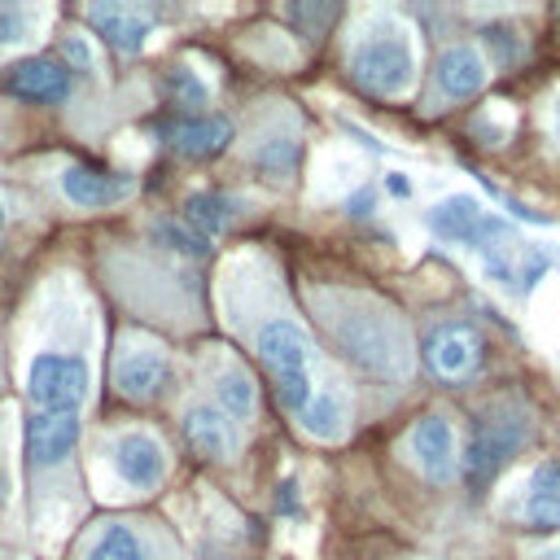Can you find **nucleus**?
I'll list each match as a JSON object with an SVG mask.
<instances>
[{
    "instance_id": "nucleus-22",
    "label": "nucleus",
    "mask_w": 560,
    "mask_h": 560,
    "mask_svg": "<svg viewBox=\"0 0 560 560\" xmlns=\"http://www.w3.org/2000/svg\"><path fill=\"white\" fill-rule=\"evenodd\" d=\"M249 162L267 175V179H289L302 162V140L293 131H267L258 136V144L249 149Z\"/></svg>"
},
{
    "instance_id": "nucleus-19",
    "label": "nucleus",
    "mask_w": 560,
    "mask_h": 560,
    "mask_svg": "<svg viewBox=\"0 0 560 560\" xmlns=\"http://www.w3.org/2000/svg\"><path fill=\"white\" fill-rule=\"evenodd\" d=\"M79 560H149V547H144V538H140L136 525H127V521H101L88 534Z\"/></svg>"
},
{
    "instance_id": "nucleus-10",
    "label": "nucleus",
    "mask_w": 560,
    "mask_h": 560,
    "mask_svg": "<svg viewBox=\"0 0 560 560\" xmlns=\"http://www.w3.org/2000/svg\"><path fill=\"white\" fill-rule=\"evenodd\" d=\"M109 459H114L118 481L131 486V490H140V494H144V490H158V486L166 481V468H171L166 446H162L153 433H144V429H127V433H118Z\"/></svg>"
},
{
    "instance_id": "nucleus-30",
    "label": "nucleus",
    "mask_w": 560,
    "mask_h": 560,
    "mask_svg": "<svg viewBox=\"0 0 560 560\" xmlns=\"http://www.w3.org/2000/svg\"><path fill=\"white\" fill-rule=\"evenodd\" d=\"M551 131H556V140H560V101H556V109H551Z\"/></svg>"
},
{
    "instance_id": "nucleus-16",
    "label": "nucleus",
    "mask_w": 560,
    "mask_h": 560,
    "mask_svg": "<svg viewBox=\"0 0 560 560\" xmlns=\"http://www.w3.org/2000/svg\"><path fill=\"white\" fill-rule=\"evenodd\" d=\"M516 516L529 529H560V459H542L529 472Z\"/></svg>"
},
{
    "instance_id": "nucleus-26",
    "label": "nucleus",
    "mask_w": 560,
    "mask_h": 560,
    "mask_svg": "<svg viewBox=\"0 0 560 560\" xmlns=\"http://www.w3.org/2000/svg\"><path fill=\"white\" fill-rule=\"evenodd\" d=\"M153 236H162L175 254H188V258H192V254H197V258L206 254V241H201L197 232H184L179 223H153Z\"/></svg>"
},
{
    "instance_id": "nucleus-20",
    "label": "nucleus",
    "mask_w": 560,
    "mask_h": 560,
    "mask_svg": "<svg viewBox=\"0 0 560 560\" xmlns=\"http://www.w3.org/2000/svg\"><path fill=\"white\" fill-rule=\"evenodd\" d=\"M346 420H350V398H346L341 389H332V385L315 389L311 407L298 416L302 433L315 438V442H337V438L346 433Z\"/></svg>"
},
{
    "instance_id": "nucleus-25",
    "label": "nucleus",
    "mask_w": 560,
    "mask_h": 560,
    "mask_svg": "<svg viewBox=\"0 0 560 560\" xmlns=\"http://www.w3.org/2000/svg\"><path fill=\"white\" fill-rule=\"evenodd\" d=\"M31 22H35V9L0 4V48H4V44H22V39H31Z\"/></svg>"
},
{
    "instance_id": "nucleus-8",
    "label": "nucleus",
    "mask_w": 560,
    "mask_h": 560,
    "mask_svg": "<svg viewBox=\"0 0 560 560\" xmlns=\"http://www.w3.org/2000/svg\"><path fill=\"white\" fill-rule=\"evenodd\" d=\"M407 459L416 464V472L429 481V486H446L455 481L459 472V442H455V424L446 411H429L411 424L407 433Z\"/></svg>"
},
{
    "instance_id": "nucleus-31",
    "label": "nucleus",
    "mask_w": 560,
    "mask_h": 560,
    "mask_svg": "<svg viewBox=\"0 0 560 560\" xmlns=\"http://www.w3.org/2000/svg\"><path fill=\"white\" fill-rule=\"evenodd\" d=\"M4 219H9V206H4V197H0V228H4Z\"/></svg>"
},
{
    "instance_id": "nucleus-4",
    "label": "nucleus",
    "mask_w": 560,
    "mask_h": 560,
    "mask_svg": "<svg viewBox=\"0 0 560 560\" xmlns=\"http://www.w3.org/2000/svg\"><path fill=\"white\" fill-rule=\"evenodd\" d=\"M88 389H92V368L83 354L39 350L26 363V398L35 402V411L79 416V407L88 402Z\"/></svg>"
},
{
    "instance_id": "nucleus-24",
    "label": "nucleus",
    "mask_w": 560,
    "mask_h": 560,
    "mask_svg": "<svg viewBox=\"0 0 560 560\" xmlns=\"http://www.w3.org/2000/svg\"><path fill=\"white\" fill-rule=\"evenodd\" d=\"M166 92H171V101H175L184 114H197V109L210 101V88H206L201 74L188 70V66H175V70L166 74Z\"/></svg>"
},
{
    "instance_id": "nucleus-9",
    "label": "nucleus",
    "mask_w": 560,
    "mask_h": 560,
    "mask_svg": "<svg viewBox=\"0 0 560 560\" xmlns=\"http://www.w3.org/2000/svg\"><path fill=\"white\" fill-rule=\"evenodd\" d=\"M429 228L451 241V245H468V249H490V241L508 236V223L494 219L477 197L468 192H451L429 210Z\"/></svg>"
},
{
    "instance_id": "nucleus-2",
    "label": "nucleus",
    "mask_w": 560,
    "mask_h": 560,
    "mask_svg": "<svg viewBox=\"0 0 560 560\" xmlns=\"http://www.w3.org/2000/svg\"><path fill=\"white\" fill-rule=\"evenodd\" d=\"M416 39L407 26L381 18L350 44V79L385 101H398L416 88Z\"/></svg>"
},
{
    "instance_id": "nucleus-17",
    "label": "nucleus",
    "mask_w": 560,
    "mask_h": 560,
    "mask_svg": "<svg viewBox=\"0 0 560 560\" xmlns=\"http://www.w3.org/2000/svg\"><path fill=\"white\" fill-rule=\"evenodd\" d=\"M83 18H88V22L109 39V48H118L122 57H136V52L144 48L149 31H153V22H149L140 9H131V4H88Z\"/></svg>"
},
{
    "instance_id": "nucleus-1",
    "label": "nucleus",
    "mask_w": 560,
    "mask_h": 560,
    "mask_svg": "<svg viewBox=\"0 0 560 560\" xmlns=\"http://www.w3.org/2000/svg\"><path fill=\"white\" fill-rule=\"evenodd\" d=\"M315 302L324 306V324L337 341V350L368 376L398 385L411 376V337L402 328V319L363 293H315Z\"/></svg>"
},
{
    "instance_id": "nucleus-11",
    "label": "nucleus",
    "mask_w": 560,
    "mask_h": 560,
    "mask_svg": "<svg viewBox=\"0 0 560 560\" xmlns=\"http://www.w3.org/2000/svg\"><path fill=\"white\" fill-rule=\"evenodd\" d=\"M179 429H184V442L192 446V455H201V459H232L241 451V424L214 402H192L184 411Z\"/></svg>"
},
{
    "instance_id": "nucleus-15",
    "label": "nucleus",
    "mask_w": 560,
    "mask_h": 560,
    "mask_svg": "<svg viewBox=\"0 0 560 560\" xmlns=\"http://www.w3.org/2000/svg\"><path fill=\"white\" fill-rule=\"evenodd\" d=\"M4 88H9L13 96H22V101H44V105H52V101H66V96H70V70H66L61 61H52V57H31V61H18V66L9 70Z\"/></svg>"
},
{
    "instance_id": "nucleus-12",
    "label": "nucleus",
    "mask_w": 560,
    "mask_h": 560,
    "mask_svg": "<svg viewBox=\"0 0 560 560\" xmlns=\"http://www.w3.org/2000/svg\"><path fill=\"white\" fill-rule=\"evenodd\" d=\"M158 136L179 153V158H214L232 140V122L223 114H179L158 127Z\"/></svg>"
},
{
    "instance_id": "nucleus-5",
    "label": "nucleus",
    "mask_w": 560,
    "mask_h": 560,
    "mask_svg": "<svg viewBox=\"0 0 560 560\" xmlns=\"http://www.w3.org/2000/svg\"><path fill=\"white\" fill-rule=\"evenodd\" d=\"M525 438H529V416H525V411H508V407L486 411V416L472 424L468 446H464V459H459L468 486H472V490L486 486V481L525 446Z\"/></svg>"
},
{
    "instance_id": "nucleus-18",
    "label": "nucleus",
    "mask_w": 560,
    "mask_h": 560,
    "mask_svg": "<svg viewBox=\"0 0 560 560\" xmlns=\"http://www.w3.org/2000/svg\"><path fill=\"white\" fill-rule=\"evenodd\" d=\"M433 74H438V88H442L446 96H472V92H481L486 79H490L486 57H481L472 44H451V48H442Z\"/></svg>"
},
{
    "instance_id": "nucleus-28",
    "label": "nucleus",
    "mask_w": 560,
    "mask_h": 560,
    "mask_svg": "<svg viewBox=\"0 0 560 560\" xmlns=\"http://www.w3.org/2000/svg\"><path fill=\"white\" fill-rule=\"evenodd\" d=\"M385 188H389V197H411V179L402 171H389L385 175Z\"/></svg>"
},
{
    "instance_id": "nucleus-27",
    "label": "nucleus",
    "mask_w": 560,
    "mask_h": 560,
    "mask_svg": "<svg viewBox=\"0 0 560 560\" xmlns=\"http://www.w3.org/2000/svg\"><path fill=\"white\" fill-rule=\"evenodd\" d=\"M61 52L79 66V70H92V74H101V57H96V48L83 39V35H66L61 39Z\"/></svg>"
},
{
    "instance_id": "nucleus-29",
    "label": "nucleus",
    "mask_w": 560,
    "mask_h": 560,
    "mask_svg": "<svg viewBox=\"0 0 560 560\" xmlns=\"http://www.w3.org/2000/svg\"><path fill=\"white\" fill-rule=\"evenodd\" d=\"M372 210V192L368 188H359L354 197H350V214H368Z\"/></svg>"
},
{
    "instance_id": "nucleus-23",
    "label": "nucleus",
    "mask_w": 560,
    "mask_h": 560,
    "mask_svg": "<svg viewBox=\"0 0 560 560\" xmlns=\"http://www.w3.org/2000/svg\"><path fill=\"white\" fill-rule=\"evenodd\" d=\"M184 219H188L197 232L214 236V232H223V228H228L232 210H228V197H223V192L197 188V192H188V201H184Z\"/></svg>"
},
{
    "instance_id": "nucleus-13",
    "label": "nucleus",
    "mask_w": 560,
    "mask_h": 560,
    "mask_svg": "<svg viewBox=\"0 0 560 560\" xmlns=\"http://www.w3.org/2000/svg\"><path fill=\"white\" fill-rule=\"evenodd\" d=\"M79 442V416H52V411H31L22 424V446L31 468L61 464Z\"/></svg>"
},
{
    "instance_id": "nucleus-14",
    "label": "nucleus",
    "mask_w": 560,
    "mask_h": 560,
    "mask_svg": "<svg viewBox=\"0 0 560 560\" xmlns=\"http://www.w3.org/2000/svg\"><path fill=\"white\" fill-rule=\"evenodd\" d=\"M136 192V179L131 175H118V171H96V166H66L61 171V197L79 210H105V206H118Z\"/></svg>"
},
{
    "instance_id": "nucleus-3",
    "label": "nucleus",
    "mask_w": 560,
    "mask_h": 560,
    "mask_svg": "<svg viewBox=\"0 0 560 560\" xmlns=\"http://www.w3.org/2000/svg\"><path fill=\"white\" fill-rule=\"evenodd\" d=\"M254 341H258V354H262V363H267V372H271V381H276L280 407L298 420V416L311 407L315 389H319V385L311 381V359H315L311 337H306L302 324H293V319H267Z\"/></svg>"
},
{
    "instance_id": "nucleus-7",
    "label": "nucleus",
    "mask_w": 560,
    "mask_h": 560,
    "mask_svg": "<svg viewBox=\"0 0 560 560\" xmlns=\"http://www.w3.org/2000/svg\"><path fill=\"white\" fill-rule=\"evenodd\" d=\"M486 363V337L464 324V319H451V324H438L429 337H424V368L446 381V385H459V381H472Z\"/></svg>"
},
{
    "instance_id": "nucleus-21",
    "label": "nucleus",
    "mask_w": 560,
    "mask_h": 560,
    "mask_svg": "<svg viewBox=\"0 0 560 560\" xmlns=\"http://www.w3.org/2000/svg\"><path fill=\"white\" fill-rule=\"evenodd\" d=\"M214 407H223L236 424H241V420H254L258 385H254V376H249L241 363H228V368L214 372Z\"/></svg>"
},
{
    "instance_id": "nucleus-6",
    "label": "nucleus",
    "mask_w": 560,
    "mask_h": 560,
    "mask_svg": "<svg viewBox=\"0 0 560 560\" xmlns=\"http://www.w3.org/2000/svg\"><path fill=\"white\" fill-rule=\"evenodd\" d=\"M175 381V368H171V354L166 346L149 341V337H127L118 346V359H114V385L122 398L131 402H153L171 389Z\"/></svg>"
}]
</instances>
